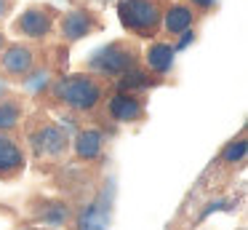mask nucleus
Returning <instances> with one entry per match:
<instances>
[{
  "instance_id": "9d476101",
  "label": "nucleus",
  "mask_w": 248,
  "mask_h": 230,
  "mask_svg": "<svg viewBox=\"0 0 248 230\" xmlns=\"http://www.w3.org/2000/svg\"><path fill=\"white\" fill-rule=\"evenodd\" d=\"M70 147L75 150L78 160H96L104 153V131L102 128H80L75 139H70Z\"/></svg>"
},
{
  "instance_id": "6ab92c4d",
  "label": "nucleus",
  "mask_w": 248,
  "mask_h": 230,
  "mask_svg": "<svg viewBox=\"0 0 248 230\" xmlns=\"http://www.w3.org/2000/svg\"><path fill=\"white\" fill-rule=\"evenodd\" d=\"M184 3H187L195 14H208V11L216 8V3H219V0H184Z\"/></svg>"
},
{
  "instance_id": "f8f14e48",
  "label": "nucleus",
  "mask_w": 248,
  "mask_h": 230,
  "mask_svg": "<svg viewBox=\"0 0 248 230\" xmlns=\"http://www.w3.org/2000/svg\"><path fill=\"white\" fill-rule=\"evenodd\" d=\"M173 56H176V48L171 43H163V40H155L147 46L144 51V64L152 75H166L171 72L173 67Z\"/></svg>"
},
{
  "instance_id": "1a4fd4ad",
  "label": "nucleus",
  "mask_w": 248,
  "mask_h": 230,
  "mask_svg": "<svg viewBox=\"0 0 248 230\" xmlns=\"http://www.w3.org/2000/svg\"><path fill=\"white\" fill-rule=\"evenodd\" d=\"M107 112L115 123H141L147 115V105L141 94L134 91H115L107 102Z\"/></svg>"
},
{
  "instance_id": "f3484780",
  "label": "nucleus",
  "mask_w": 248,
  "mask_h": 230,
  "mask_svg": "<svg viewBox=\"0 0 248 230\" xmlns=\"http://www.w3.org/2000/svg\"><path fill=\"white\" fill-rule=\"evenodd\" d=\"M246 155H248V142H246V137H237V139H232V142L224 144V150L219 153V160L235 166V163H243Z\"/></svg>"
},
{
  "instance_id": "6e6552de",
  "label": "nucleus",
  "mask_w": 248,
  "mask_h": 230,
  "mask_svg": "<svg viewBox=\"0 0 248 230\" xmlns=\"http://www.w3.org/2000/svg\"><path fill=\"white\" fill-rule=\"evenodd\" d=\"M27 169V153L11 131H0V179L14 182Z\"/></svg>"
},
{
  "instance_id": "f03ea898",
  "label": "nucleus",
  "mask_w": 248,
  "mask_h": 230,
  "mask_svg": "<svg viewBox=\"0 0 248 230\" xmlns=\"http://www.w3.org/2000/svg\"><path fill=\"white\" fill-rule=\"evenodd\" d=\"M139 59L141 51L134 40H109L107 46L91 53L86 70L96 78H118V75L139 67Z\"/></svg>"
},
{
  "instance_id": "0eeeda50",
  "label": "nucleus",
  "mask_w": 248,
  "mask_h": 230,
  "mask_svg": "<svg viewBox=\"0 0 248 230\" xmlns=\"http://www.w3.org/2000/svg\"><path fill=\"white\" fill-rule=\"evenodd\" d=\"M35 62V48L24 46V43H8L3 51H0V72L6 80H22L24 75L32 72Z\"/></svg>"
},
{
  "instance_id": "a878e982",
  "label": "nucleus",
  "mask_w": 248,
  "mask_h": 230,
  "mask_svg": "<svg viewBox=\"0 0 248 230\" xmlns=\"http://www.w3.org/2000/svg\"><path fill=\"white\" fill-rule=\"evenodd\" d=\"M22 230H43V228H22Z\"/></svg>"
},
{
  "instance_id": "aec40b11",
  "label": "nucleus",
  "mask_w": 248,
  "mask_h": 230,
  "mask_svg": "<svg viewBox=\"0 0 248 230\" xmlns=\"http://www.w3.org/2000/svg\"><path fill=\"white\" fill-rule=\"evenodd\" d=\"M221 209H230V201H211L208 206H205L203 212H200V217H198V219L203 222V219L208 217V214H214V212H221Z\"/></svg>"
},
{
  "instance_id": "2eb2a0df",
  "label": "nucleus",
  "mask_w": 248,
  "mask_h": 230,
  "mask_svg": "<svg viewBox=\"0 0 248 230\" xmlns=\"http://www.w3.org/2000/svg\"><path fill=\"white\" fill-rule=\"evenodd\" d=\"M70 217H72V212L64 201H48V203H43V209L35 212V219H38L43 228H51V230L64 228V225L70 222Z\"/></svg>"
},
{
  "instance_id": "a211bd4d",
  "label": "nucleus",
  "mask_w": 248,
  "mask_h": 230,
  "mask_svg": "<svg viewBox=\"0 0 248 230\" xmlns=\"http://www.w3.org/2000/svg\"><path fill=\"white\" fill-rule=\"evenodd\" d=\"M19 83H22L27 91H32V94H43V91L51 86V70H46V67H32V72L24 75Z\"/></svg>"
},
{
  "instance_id": "9b49d317",
  "label": "nucleus",
  "mask_w": 248,
  "mask_h": 230,
  "mask_svg": "<svg viewBox=\"0 0 248 230\" xmlns=\"http://www.w3.org/2000/svg\"><path fill=\"white\" fill-rule=\"evenodd\" d=\"M195 19H198V14H195L187 3H171V5H166V11H163L160 30H166L171 37H176V35H182V32L192 30Z\"/></svg>"
},
{
  "instance_id": "5701e85b",
  "label": "nucleus",
  "mask_w": 248,
  "mask_h": 230,
  "mask_svg": "<svg viewBox=\"0 0 248 230\" xmlns=\"http://www.w3.org/2000/svg\"><path fill=\"white\" fill-rule=\"evenodd\" d=\"M3 96H8V80L0 75V99H3Z\"/></svg>"
},
{
  "instance_id": "dca6fc26",
  "label": "nucleus",
  "mask_w": 248,
  "mask_h": 230,
  "mask_svg": "<svg viewBox=\"0 0 248 230\" xmlns=\"http://www.w3.org/2000/svg\"><path fill=\"white\" fill-rule=\"evenodd\" d=\"M24 115V105L19 102V96H3L0 99V131H11V128L19 126Z\"/></svg>"
},
{
  "instance_id": "39448f33",
  "label": "nucleus",
  "mask_w": 248,
  "mask_h": 230,
  "mask_svg": "<svg viewBox=\"0 0 248 230\" xmlns=\"http://www.w3.org/2000/svg\"><path fill=\"white\" fill-rule=\"evenodd\" d=\"M102 27H104V24H102V16L93 14V11L86 8V5H78V8L64 11V14H62V19H59L62 40H67V43L83 40V37L99 32Z\"/></svg>"
},
{
  "instance_id": "7ed1b4c3",
  "label": "nucleus",
  "mask_w": 248,
  "mask_h": 230,
  "mask_svg": "<svg viewBox=\"0 0 248 230\" xmlns=\"http://www.w3.org/2000/svg\"><path fill=\"white\" fill-rule=\"evenodd\" d=\"M118 19L136 37H155L160 32L166 0H118Z\"/></svg>"
},
{
  "instance_id": "4468645a",
  "label": "nucleus",
  "mask_w": 248,
  "mask_h": 230,
  "mask_svg": "<svg viewBox=\"0 0 248 230\" xmlns=\"http://www.w3.org/2000/svg\"><path fill=\"white\" fill-rule=\"evenodd\" d=\"M160 83V75H152L150 70H128V72L118 75V91H134V94H141V91L147 88H155V86Z\"/></svg>"
},
{
  "instance_id": "f257e3e1",
  "label": "nucleus",
  "mask_w": 248,
  "mask_h": 230,
  "mask_svg": "<svg viewBox=\"0 0 248 230\" xmlns=\"http://www.w3.org/2000/svg\"><path fill=\"white\" fill-rule=\"evenodd\" d=\"M51 96L72 112H91L102 105L104 86L91 72H72L51 80Z\"/></svg>"
},
{
  "instance_id": "20e7f679",
  "label": "nucleus",
  "mask_w": 248,
  "mask_h": 230,
  "mask_svg": "<svg viewBox=\"0 0 248 230\" xmlns=\"http://www.w3.org/2000/svg\"><path fill=\"white\" fill-rule=\"evenodd\" d=\"M56 19H59V11H56L54 5L35 3V5H27V8L14 19L11 30H14V35L30 37V40H43V37L51 35Z\"/></svg>"
},
{
  "instance_id": "393cba45",
  "label": "nucleus",
  "mask_w": 248,
  "mask_h": 230,
  "mask_svg": "<svg viewBox=\"0 0 248 230\" xmlns=\"http://www.w3.org/2000/svg\"><path fill=\"white\" fill-rule=\"evenodd\" d=\"M102 5H109V3H118V0H99Z\"/></svg>"
},
{
  "instance_id": "b1692460",
  "label": "nucleus",
  "mask_w": 248,
  "mask_h": 230,
  "mask_svg": "<svg viewBox=\"0 0 248 230\" xmlns=\"http://www.w3.org/2000/svg\"><path fill=\"white\" fill-rule=\"evenodd\" d=\"M8 46V40H6V35H3V32H0V51H3V48Z\"/></svg>"
},
{
  "instance_id": "4be33fe9",
  "label": "nucleus",
  "mask_w": 248,
  "mask_h": 230,
  "mask_svg": "<svg viewBox=\"0 0 248 230\" xmlns=\"http://www.w3.org/2000/svg\"><path fill=\"white\" fill-rule=\"evenodd\" d=\"M14 11V0H0V21L8 19V14Z\"/></svg>"
},
{
  "instance_id": "423d86ee",
  "label": "nucleus",
  "mask_w": 248,
  "mask_h": 230,
  "mask_svg": "<svg viewBox=\"0 0 248 230\" xmlns=\"http://www.w3.org/2000/svg\"><path fill=\"white\" fill-rule=\"evenodd\" d=\"M30 144L38 158H62L70 150V134L56 123H43L30 134Z\"/></svg>"
},
{
  "instance_id": "412c9836",
  "label": "nucleus",
  "mask_w": 248,
  "mask_h": 230,
  "mask_svg": "<svg viewBox=\"0 0 248 230\" xmlns=\"http://www.w3.org/2000/svg\"><path fill=\"white\" fill-rule=\"evenodd\" d=\"M192 40H195V30H187V32H182V40H179L173 48H176V51H182V48H187Z\"/></svg>"
},
{
  "instance_id": "ddd939ff",
  "label": "nucleus",
  "mask_w": 248,
  "mask_h": 230,
  "mask_svg": "<svg viewBox=\"0 0 248 230\" xmlns=\"http://www.w3.org/2000/svg\"><path fill=\"white\" fill-rule=\"evenodd\" d=\"M109 222V203H104V195L91 201L78 217V230H107Z\"/></svg>"
}]
</instances>
